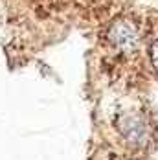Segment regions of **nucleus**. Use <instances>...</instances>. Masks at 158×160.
Wrapping results in <instances>:
<instances>
[{
  "instance_id": "f257e3e1",
  "label": "nucleus",
  "mask_w": 158,
  "mask_h": 160,
  "mask_svg": "<svg viewBox=\"0 0 158 160\" xmlns=\"http://www.w3.org/2000/svg\"><path fill=\"white\" fill-rule=\"evenodd\" d=\"M111 41L116 46H120V48H123V50H129L136 44V41H138V32H136V28H134L131 22L120 20V22H116V24L112 26Z\"/></svg>"
},
{
  "instance_id": "f03ea898",
  "label": "nucleus",
  "mask_w": 158,
  "mask_h": 160,
  "mask_svg": "<svg viewBox=\"0 0 158 160\" xmlns=\"http://www.w3.org/2000/svg\"><path fill=\"white\" fill-rule=\"evenodd\" d=\"M151 63L158 70V41L153 44V48H151Z\"/></svg>"
}]
</instances>
